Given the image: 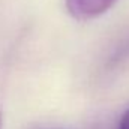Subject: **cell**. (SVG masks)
Returning <instances> with one entry per match:
<instances>
[{
	"mask_svg": "<svg viewBox=\"0 0 129 129\" xmlns=\"http://www.w3.org/2000/svg\"><path fill=\"white\" fill-rule=\"evenodd\" d=\"M117 0H66V8L78 20H90L107 12Z\"/></svg>",
	"mask_w": 129,
	"mask_h": 129,
	"instance_id": "6da1fadb",
	"label": "cell"
},
{
	"mask_svg": "<svg viewBox=\"0 0 129 129\" xmlns=\"http://www.w3.org/2000/svg\"><path fill=\"white\" fill-rule=\"evenodd\" d=\"M119 129H129V110L123 114V117L120 120V128Z\"/></svg>",
	"mask_w": 129,
	"mask_h": 129,
	"instance_id": "7a4b0ae2",
	"label": "cell"
},
{
	"mask_svg": "<svg viewBox=\"0 0 129 129\" xmlns=\"http://www.w3.org/2000/svg\"><path fill=\"white\" fill-rule=\"evenodd\" d=\"M0 129H2V113H0Z\"/></svg>",
	"mask_w": 129,
	"mask_h": 129,
	"instance_id": "3957f363",
	"label": "cell"
}]
</instances>
